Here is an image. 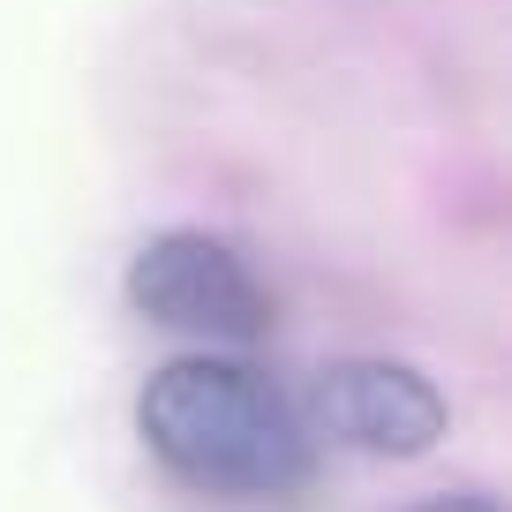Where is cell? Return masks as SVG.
Listing matches in <instances>:
<instances>
[{
	"mask_svg": "<svg viewBox=\"0 0 512 512\" xmlns=\"http://www.w3.org/2000/svg\"><path fill=\"white\" fill-rule=\"evenodd\" d=\"M136 437L166 475L204 497L272 505L317 475V437L302 407L226 347H196L151 369L136 392Z\"/></svg>",
	"mask_w": 512,
	"mask_h": 512,
	"instance_id": "6da1fadb",
	"label": "cell"
},
{
	"mask_svg": "<svg viewBox=\"0 0 512 512\" xmlns=\"http://www.w3.org/2000/svg\"><path fill=\"white\" fill-rule=\"evenodd\" d=\"M128 309L159 332H181L196 347H249L272 332V287L256 279V264L234 241L204 234V226H166L128 256L121 279Z\"/></svg>",
	"mask_w": 512,
	"mask_h": 512,
	"instance_id": "7a4b0ae2",
	"label": "cell"
},
{
	"mask_svg": "<svg viewBox=\"0 0 512 512\" xmlns=\"http://www.w3.org/2000/svg\"><path fill=\"white\" fill-rule=\"evenodd\" d=\"M302 422H309V437H332V445L362 452V460H422L445 437V392L407 362L347 354V362L317 369Z\"/></svg>",
	"mask_w": 512,
	"mask_h": 512,
	"instance_id": "3957f363",
	"label": "cell"
},
{
	"mask_svg": "<svg viewBox=\"0 0 512 512\" xmlns=\"http://www.w3.org/2000/svg\"><path fill=\"white\" fill-rule=\"evenodd\" d=\"M407 512H505V505L482 497V490H445V497H422V505H407Z\"/></svg>",
	"mask_w": 512,
	"mask_h": 512,
	"instance_id": "277c9868",
	"label": "cell"
}]
</instances>
